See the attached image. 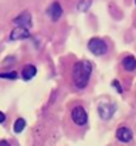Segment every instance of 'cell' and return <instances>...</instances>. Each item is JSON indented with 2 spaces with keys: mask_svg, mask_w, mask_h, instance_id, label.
<instances>
[{
  "mask_svg": "<svg viewBox=\"0 0 136 146\" xmlns=\"http://www.w3.org/2000/svg\"><path fill=\"white\" fill-rule=\"evenodd\" d=\"M47 14L50 16V19H51L52 21L60 20V17H61V14H62V7H61V4H60L58 1L51 3V6L47 9Z\"/></svg>",
  "mask_w": 136,
  "mask_h": 146,
  "instance_id": "5",
  "label": "cell"
},
{
  "mask_svg": "<svg viewBox=\"0 0 136 146\" xmlns=\"http://www.w3.org/2000/svg\"><path fill=\"white\" fill-rule=\"evenodd\" d=\"M112 85L118 90V92H122V90H121V87H119V82H118V81H113V84H112Z\"/></svg>",
  "mask_w": 136,
  "mask_h": 146,
  "instance_id": "14",
  "label": "cell"
},
{
  "mask_svg": "<svg viewBox=\"0 0 136 146\" xmlns=\"http://www.w3.org/2000/svg\"><path fill=\"white\" fill-rule=\"evenodd\" d=\"M24 128H26V121H24L23 118H19V119L14 122V132H16V133H20V132H23Z\"/></svg>",
  "mask_w": 136,
  "mask_h": 146,
  "instance_id": "11",
  "label": "cell"
},
{
  "mask_svg": "<svg viewBox=\"0 0 136 146\" xmlns=\"http://www.w3.org/2000/svg\"><path fill=\"white\" fill-rule=\"evenodd\" d=\"M36 74H37V70H36V67L31 65V64L26 65V67L23 68V71H21V77H23L24 81H30Z\"/></svg>",
  "mask_w": 136,
  "mask_h": 146,
  "instance_id": "9",
  "label": "cell"
},
{
  "mask_svg": "<svg viewBox=\"0 0 136 146\" xmlns=\"http://www.w3.org/2000/svg\"><path fill=\"white\" fill-rule=\"evenodd\" d=\"M4 121H6V115L3 112H0V123H3Z\"/></svg>",
  "mask_w": 136,
  "mask_h": 146,
  "instance_id": "15",
  "label": "cell"
},
{
  "mask_svg": "<svg viewBox=\"0 0 136 146\" xmlns=\"http://www.w3.org/2000/svg\"><path fill=\"white\" fill-rule=\"evenodd\" d=\"M132 132H131V129L129 128H125V126H121L119 129H118V132H116V138L121 141V142H125V143H128V142H131L132 141Z\"/></svg>",
  "mask_w": 136,
  "mask_h": 146,
  "instance_id": "8",
  "label": "cell"
},
{
  "mask_svg": "<svg viewBox=\"0 0 136 146\" xmlns=\"http://www.w3.org/2000/svg\"><path fill=\"white\" fill-rule=\"evenodd\" d=\"M116 111V106L115 104H99L98 106V112H99V116L102 119H109Z\"/></svg>",
  "mask_w": 136,
  "mask_h": 146,
  "instance_id": "4",
  "label": "cell"
},
{
  "mask_svg": "<svg viewBox=\"0 0 136 146\" xmlns=\"http://www.w3.org/2000/svg\"><path fill=\"white\" fill-rule=\"evenodd\" d=\"M29 37H30L29 29H24V27H16L10 33V40H20V38H29Z\"/></svg>",
  "mask_w": 136,
  "mask_h": 146,
  "instance_id": "7",
  "label": "cell"
},
{
  "mask_svg": "<svg viewBox=\"0 0 136 146\" xmlns=\"http://www.w3.org/2000/svg\"><path fill=\"white\" fill-rule=\"evenodd\" d=\"M14 23L17 24V27H24V29H30L31 27V14L29 11L21 13L19 17L14 19Z\"/></svg>",
  "mask_w": 136,
  "mask_h": 146,
  "instance_id": "6",
  "label": "cell"
},
{
  "mask_svg": "<svg viewBox=\"0 0 136 146\" xmlns=\"http://www.w3.org/2000/svg\"><path fill=\"white\" fill-rule=\"evenodd\" d=\"M90 6H91V0H81V1L78 3L77 9H78V10H81V11H85Z\"/></svg>",
  "mask_w": 136,
  "mask_h": 146,
  "instance_id": "12",
  "label": "cell"
},
{
  "mask_svg": "<svg viewBox=\"0 0 136 146\" xmlns=\"http://www.w3.org/2000/svg\"><path fill=\"white\" fill-rule=\"evenodd\" d=\"M71 118H72L74 123L78 125V126L85 125L87 121H88V115H87V112H85V109L82 106H75L72 109V112H71Z\"/></svg>",
  "mask_w": 136,
  "mask_h": 146,
  "instance_id": "3",
  "label": "cell"
},
{
  "mask_svg": "<svg viewBox=\"0 0 136 146\" xmlns=\"http://www.w3.org/2000/svg\"><path fill=\"white\" fill-rule=\"evenodd\" d=\"M123 67L126 71H135L136 70V58L132 55H128L123 58Z\"/></svg>",
  "mask_w": 136,
  "mask_h": 146,
  "instance_id": "10",
  "label": "cell"
},
{
  "mask_svg": "<svg viewBox=\"0 0 136 146\" xmlns=\"http://www.w3.org/2000/svg\"><path fill=\"white\" fill-rule=\"evenodd\" d=\"M16 77H17L16 72H3V74H0V78H10V80L13 78L14 80Z\"/></svg>",
  "mask_w": 136,
  "mask_h": 146,
  "instance_id": "13",
  "label": "cell"
},
{
  "mask_svg": "<svg viewBox=\"0 0 136 146\" xmlns=\"http://www.w3.org/2000/svg\"><path fill=\"white\" fill-rule=\"evenodd\" d=\"M91 72H92V67H91V62H88V61H80L74 65L72 81H74V85L78 90H82L88 85Z\"/></svg>",
  "mask_w": 136,
  "mask_h": 146,
  "instance_id": "1",
  "label": "cell"
},
{
  "mask_svg": "<svg viewBox=\"0 0 136 146\" xmlns=\"http://www.w3.org/2000/svg\"><path fill=\"white\" fill-rule=\"evenodd\" d=\"M0 146H10V145H9V142H6V141H0Z\"/></svg>",
  "mask_w": 136,
  "mask_h": 146,
  "instance_id": "16",
  "label": "cell"
},
{
  "mask_svg": "<svg viewBox=\"0 0 136 146\" xmlns=\"http://www.w3.org/2000/svg\"><path fill=\"white\" fill-rule=\"evenodd\" d=\"M135 4H136V0H135Z\"/></svg>",
  "mask_w": 136,
  "mask_h": 146,
  "instance_id": "17",
  "label": "cell"
},
{
  "mask_svg": "<svg viewBox=\"0 0 136 146\" xmlns=\"http://www.w3.org/2000/svg\"><path fill=\"white\" fill-rule=\"evenodd\" d=\"M88 48L95 55H103L108 51V44L102 38H92L88 43Z\"/></svg>",
  "mask_w": 136,
  "mask_h": 146,
  "instance_id": "2",
  "label": "cell"
}]
</instances>
